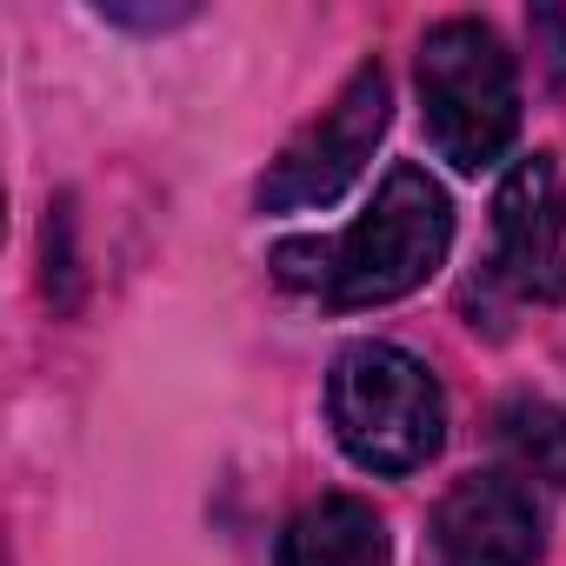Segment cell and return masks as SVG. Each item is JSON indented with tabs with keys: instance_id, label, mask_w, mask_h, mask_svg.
I'll list each match as a JSON object with an SVG mask.
<instances>
[{
	"instance_id": "ba28073f",
	"label": "cell",
	"mask_w": 566,
	"mask_h": 566,
	"mask_svg": "<svg viewBox=\"0 0 566 566\" xmlns=\"http://www.w3.org/2000/svg\"><path fill=\"white\" fill-rule=\"evenodd\" d=\"M493 440H500V473L513 486H546V493L566 486V413L559 407L513 400V407H500Z\"/></svg>"
},
{
	"instance_id": "277c9868",
	"label": "cell",
	"mask_w": 566,
	"mask_h": 566,
	"mask_svg": "<svg viewBox=\"0 0 566 566\" xmlns=\"http://www.w3.org/2000/svg\"><path fill=\"white\" fill-rule=\"evenodd\" d=\"M387 114H394L387 67L380 61H360L347 74V87L334 94V107L321 120H307L287 140V154L273 160V174L260 180V207L266 213H307V207L340 200L360 180V167L374 160V140L387 134Z\"/></svg>"
},
{
	"instance_id": "8992f818",
	"label": "cell",
	"mask_w": 566,
	"mask_h": 566,
	"mask_svg": "<svg viewBox=\"0 0 566 566\" xmlns=\"http://www.w3.org/2000/svg\"><path fill=\"white\" fill-rule=\"evenodd\" d=\"M433 566H533L539 559V513L533 493L506 473H467L427 526Z\"/></svg>"
},
{
	"instance_id": "3957f363",
	"label": "cell",
	"mask_w": 566,
	"mask_h": 566,
	"mask_svg": "<svg viewBox=\"0 0 566 566\" xmlns=\"http://www.w3.org/2000/svg\"><path fill=\"white\" fill-rule=\"evenodd\" d=\"M420 120L460 174L493 167L520 134V74L486 21H440L420 41Z\"/></svg>"
},
{
	"instance_id": "6da1fadb",
	"label": "cell",
	"mask_w": 566,
	"mask_h": 566,
	"mask_svg": "<svg viewBox=\"0 0 566 566\" xmlns=\"http://www.w3.org/2000/svg\"><path fill=\"white\" fill-rule=\"evenodd\" d=\"M453 247V200L427 167H394L374 193V207L334 233V240H280L273 273L294 294H314L327 307H380L400 301L440 273Z\"/></svg>"
},
{
	"instance_id": "7a4b0ae2",
	"label": "cell",
	"mask_w": 566,
	"mask_h": 566,
	"mask_svg": "<svg viewBox=\"0 0 566 566\" xmlns=\"http://www.w3.org/2000/svg\"><path fill=\"white\" fill-rule=\"evenodd\" d=\"M327 420L354 467L367 473H413L447 440V400L427 360L394 340H360L327 374Z\"/></svg>"
},
{
	"instance_id": "52a82bcc",
	"label": "cell",
	"mask_w": 566,
	"mask_h": 566,
	"mask_svg": "<svg viewBox=\"0 0 566 566\" xmlns=\"http://www.w3.org/2000/svg\"><path fill=\"white\" fill-rule=\"evenodd\" d=\"M273 566H387V520L354 493H327L287 520Z\"/></svg>"
},
{
	"instance_id": "5b68a950",
	"label": "cell",
	"mask_w": 566,
	"mask_h": 566,
	"mask_svg": "<svg viewBox=\"0 0 566 566\" xmlns=\"http://www.w3.org/2000/svg\"><path fill=\"white\" fill-rule=\"evenodd\" d=\"M493 273L520 301H566V193L553 154L513 160L493 193Z\"/></svg>"
}]
</instances>
